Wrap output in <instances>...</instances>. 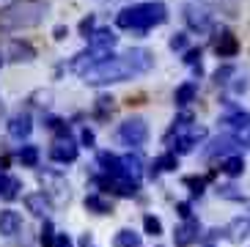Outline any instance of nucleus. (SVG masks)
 <instances>
[{
    "mask_svg": "<svg viewBox=\"0 0 250 247\" xmlns=\"http://www.w3.org/2000/svg\"><path fill=\"white\" fill-rule=\"evenodd\" d=\"M162 22H168V8L160 0H151V3H138V6H126L118 11L116 25L121 30H151Z\"/></svg>",
    "mask_w": 250,
    "mask_h": 247,
    "instance_id": "1",
    "label": "nucleus"
},
{
    "mask_svg": "<svg viewBox=\"0 0 250 247\" xmlns=\"http://www.w3.org/2000/svg\"><path fill=\"white\" fill-rule=\"evenodd\" d=\"M47 17V0H20L0 11V30L14 33L22 28H36Z\"/></svg>",
    "mask_w": 250,
    "mask_h": 247,
    "instance_id": "2",
    "label": "nucleus"
},
{
    "mask_svg": "<svg viewBox=\"0 0 250 247\" xmlns=\"http://www.w3.org/2000/svg\"><path fill=\"white\" fill-rule=\"evenodd\" d=\"M132 77H135V69L126 61V55H110V58L99 61L83 74V80L88 85H110V82H124V80H132Z\"/></svg>",
    "mask_w": 250,
    "mask_h": 247,
    "instance_id": "3",
    "label": "nucleus"
},
{
    "mask_svg": "<svg viewBox=\"0 0 250 247\" xmlns=\"http://www.w3.org/2000/svg\"><path fill=\"white\" fill-rule=\"evenodd\" d=\"M118 138H121V143L132 145V148H140V145L148 140L146 118H126V121L118 126Z\"/></svg>",
    "mask_w": 250,
    "mask_h": 247,
    "instance_id": "4",
    "label": "nucleus"
},
{
    "mask_svg": "<svg viewBox=\"0 0 250 247\" xmlns=\"http://www.w3.org/2000/svg\"><path fill=\"white\" fill-rule=\"evenodd\" d=\"M184 22L195 33H206V30L212 28V14L204 6H198V3H187L184 6Z\"/></svg>",
    "mask_w": 250,
    "mask_h": 247,
    "instance_id": "5",
    "label": "nucleus"
},
{
    "mask_svg": "<svg viewBox=\"0 0 250 247\" xmlns=\"http://www.w3.org/2000/svg\"><path fill=\"white\" fill-rule=\"evenodd\" d=\"M99 184L121 198H132V195H138V189H140V182L132 179V176H104V179H99Z\"/></svg>",
    "mask_w": 250,
    "mask_h": 247,
    "instance_id": "6",
    "label": "nucleus"
},
{
    "mask_svg": "<svg viewBox=\"0 0 250 247\" xmlns=\"http://www.w3.org/2000/svg\"><path fill=\"white\" fill-rule=\"evenodd\" d=\"M77 154H80V145L74 143L72 138H58L55 143L50 145V160L58 162V165H69V162L77 160Z\"/></svg>",
    "mask_w": 250,
    "mask_h": 247,
    "instance_id": "7",
    "label": "nucleus"
},
{
    "mask_svg": "<svg viewBox=\"0 0 250 247\" xmlns=\"http://www.w3.org/2000/svg\"><path fill=\"white\" fill-rule=\"evenodd\" d=\"M198 236H201V223L195 217H190L173 231V245L176 247H190V245L198 242Z\"/></svg>",
    "mask_w": 250,
    "mask_h": 247,
    "instance_id": "8",
    "label": "nucleus"
},
{
    "mask_svg": "<svg viewBox=\"0 0 250 247\" xmlns=\"http://www.w3.org/2000/svg\"><path fill=\"white\" fill-rule=\"evenodd\" d=\"M116 41H118V36H116V30H110V28H96L94 33L88 36V47H91V50L107 52V55H110V50L116 47Z\"/></svg>",
    "mask_w": 250,
    "mask_h": 247,
    "instance_id": "9",
    "label": "nucleus"
},
{
    "mask_svg": "<svg viewBox=\"0 0 250 247\" xmlns=\"http://www.w3.org/2000/svg\"><path fill=\"white\" fill-rule=\"evenodd\" d=\"M124 55H126V61L132 63L135 74H146V72L154 69V55L148 50H143V47H132V50H126Z\"/></svg>",
    "mask_w": 250,
    "mask_h": 247,
    "instance_id": "10",
    "label": "nucleus"
},
{
    "mask_svg": "<svg viewBox=\"0 0 250 247\" xmlns=\"http://www.w3.org/2000/svg\"><path fill=\"white\" fill-rule=\"evenodd\" d=\"M239 148V138L234 135H220V138H214L206 148V157H231V154Z\"/></svg>",
    "mask_w": 250,
    "mask_h": 247,
    "instance_id": "11",
    "label": "nucleus"
},
{
    "mask_svg": "<svg viewBox=\"0 0 250 247\" xmlns=\"http://www.w3.org/2000/svg\"><path fill=\"white\" fill-rule=\"evenodd\" d=\"M30 132H33V121H30L28 113H17V116L8 118V135H11L14 140L30 138Z\"/></svg>",
    "mask_w": 250,
    "mask_h": 247,
    "instance_id": "12",
    "label": "nucleus"
},
{
    "mask_svg": "<svg viewBox=\"0 0 250 247\" xmlns=\"http://www.w3.org/2000/svg\"><path fill=\"white\" fill-rule=\"evenodd\" d=\"M214 52H217V58H234L239 52V41L231 30H223L220 36L214 39Z\"/></svg>",
    "mask_w": 250,
    "mask_h": 247,
    "instance_id": "13",
    "label": "nucleus"
},
{
    "mask_svg": "<svg viewBox=\"0 0 250 247\" xmlns=\"http://www.w3.org/2000/svg\"><path fill=\"white\" fill-rule=\"evenodd\" d=\"M96 162H99V167L104 170V176H126L124 160H121V157H116V154H110V151H99Z\"/></svg>",
    "mask_w": 250,
    "mask_h": 247,
    "instance_id": "14",
    "label": "nucleus"
},
{
    "mask_svg": "<svg viewBox=\"0 0 250 247\" xmlns=\"http://www.w3.org/2000/svg\"><path fill=\"white\" fill-rule=\"evenodd\" d=\"M22 228V214L14 209H3L0 211V236H14Z\"/></svg>",
    "mask_w": 250,
    "mask_h": 247,
    "instance_id": "15",
    "label": "nucleus"
},
{
    "mask_svg": "<svg viewBox=\"0 0 250 247\" xmlns=\"http://www.w3.org/2000/svg\"><path fill=\"white\" fill-rule=\"evenodd\" d=\"M25 209H28L33 217H47V211L52 209V201L44 192H30V195H25Z\"/></svg>",
    "mask_w": 250,
    "mask_h": 247,
    "instance_id": "16",
    "label": "nucleus"
},
{
    "mask_svg": "<svg viewBox=\"0 0 250 247\" xmlns=\"http://www.w3.org/2000/svg\"><path fill=\"white\" fill-rule=\"evenodd\" d=\"M6 58H11V61H33L36 58V50L30 47L28 41H20V39H11V41L6 44Z\"/></svg>",
    "mask_w": 250,
    "mask_h": 247,
    "instance_id": "17",
    "label": "nucleus"
},
{
    "mask_svg": "<svg viewBox=\"0 0 250 247\" xmlns=\"http://www.w3.org/2000/svg\"><path fill=\"white\" fill-rule=\"evenodd\" d=\"M176 167H179V157L173 151H165L162 157H157V160L151 162L148 176H151V179H157L160 173H170V170H176Z\"/></svg>",
    "mask_w": 250,
    "mask_h": 247,
    "instance_id": "18",
    "label": "nucleus"
},
{
    "mask_svg": "<svg viewBox=\"0 0 250 247\" xmlns=\"http://www.w3.org/2000/svg\"><path fill=\"white\" fill-rule=\"evenodd\" d=\"M20 189H22V182H20L17 176H6L0 170V198H3V201L20 198Z\"/></svg>",
    "mask_w": 250,
    "mask_h": 247,
    "instance_id": "19",
    "label": "nucleus"
},
{
    "mask_svg": "<svg viewBox=\"0 0 250 247\" xmlns=\"http://www.w3.org/2000/svg\"><path fill=\"white\" fill-rule=\"evenodd\" d=\"M223 233H226L231 242L248 239V233H250V217H236V220H231V223H228V228H226Z\"/></svg>",
    "mask_w": 250,
    "mask_h": 247,
    "instance_id": "20",
    "label": "nucleus"
},
{
    "mask_svg": "<svg viewBox=\"0 0 250 247\" xmlns=\"http://www.w3.org/2000/svg\"><path fill=\"white\" fill-rule=\"evenodd\" d=\"M195 96H198V82H182V85L176 88V94H173V102H176V107H187L190 102H195Z\"/></svg>",
    "mask_w": 250,
    "mask_h": 247,
    "instance_id": "21",
    "label": "nucleus"
},
{
    "mask_svg": "<svg viewBox=\"0 0 250 247\" xmlns=\"http://www.w3.org/2000/svg\"><path fill=\"white\" fill-rule=\"evenodd\" d=\"M220 170L226 176H231V179H236V176L245 173V157H239V154H231V157H226L220 165Z\"/></svg>",
    "mask_w": 250,
    "mask_h": 247,
    "instance_id": "22",
    "label": "nucleus"
},
{
    "mask_svg": "<svg viewBox=\"0 0 250 247\" xmlns=\"http://www.w3.org/2000/svg\"><path fill=\"white\" fill-rule=\"evenodd\" d=\"M85 209L88 211H94V214H113V204L107 201V198H102V195H88L85 198Z\"/></svg>",
    "mask_w": 250,
    "mask_h": 247,
    "instance_id": "23",
    "label": "nucleus"
},
{
    "mask_svg": "<svg viewBox=\"0 0 250 247\" xmlns=\"http://www.w3.org/2000/svg\"><path fill=\"white\" fill-rule=\"evenodd\" d=\"M116 247H140V233H135L132 228H121L113 239Z\"/></svg>",
    "mask_w": 250,
    "mask_h": 247,
    "instance_id": "24",
    "label": "nucleus"
},
{
    "mask_svg": "<svg viewBox=\"0 0 250 247\" xmlns=\"http://www.w3.org/2000/svg\"><path fill=\"white\" fill-rule=\"evenodd\" d=\"M223 124H228L231 129L242 132L245 126H250V113H245V110H234V113H228V116L223 118Z\"/></svg>",
    "mask_w": 250,
    "mask_h": 247,
    "instance_id": "25",
    "label": "nucleus"
},
{
    "mask_svg": "<svg viewBox=\"0 0 250 247\" xmlns=\"http://www.w3.org/2000/svg\"><path fill=\"white\" fill-rule=\"evenodd\" d=\"M17 157H20V162H22L25 167H36L39 165V157H42V151H39V145H22V148H20V154H17Z\"/></svg>",
    "mask_w": 250,
    "mask_h": 247,
    "instance_id": "26",
    "label": "nucleus"
},
{
    "mask_svg": "<svg viewBox=\"0 0 250 247\" xmlns=\"http://www.w3.org/2000/svg\"><path fill=\"white\" fill-rule=\"evenodd\" d=\"M212 176H214V173L204 176V179H201V176H187V179H184V184L190 187V195H192V198H201V195H204V187H206V182H209Z\"/></svg>",
    "mask_w": 250,
    "mask_h": 247,
    "instance_id": "27",
    "label": "nucleus"
},
{
    "mask_svg": "<svg viewBox=\"0 0 250 247\" xmlns=\"http://www.w3.org/2000/svg\"><path fill=\"white\" fill-rule=\"evenodd\" d=\"M121 160H124L126 176H132V179H140V173H143V160H140L138 154H126V157H121Z\"/></svg>",
    "mask_w": 250,
    "mask_h": 247,
    "instance_id": "28",
    "label": "nucleus"
},
{
    "mask_svg": "<svg viewBox=\"0 0 250 247\" xmlns=\"http://www.w3.org/2000/svg\"><path fill=\"white\" fill-rule=\"evenodd\" d=\"M217 195L226 198V201H236V204H239V201H248V195H245V192H239L234 184H223V187H217Z\"/></svg>",
    "mask_w": 250,
    "mask_h": 247,
    "instance_id": "29",
    "label": "nucleus"
},
{
    "mask_svg": "<svg viewBox=\"0 0 250 247\" xmlns=\"http://www.w3.org/2000/svg\"><path fill=\"white\" fill-rule=\"evenodd\" d=\"M201 47H190V50H184V63L187 66H192V69H198V74H201Z\"/></svg>",
    "mask_w": 250,
    "mask_h": 247,
    "instance_id": "30",
    "label": "nucleus"
},
{
    "mask_svg": "<svg viewBox=\"0 0 250 247\" xmlns=\"http://www.w3.org/2000/svg\"><path fill=\"white\" fill-rule=\"evenodd\" d=\"M143 228H146L148 236H160L162 233V223L154 217V214H146V217H143Z\"/></svg>",
    "mask_w": 250,
    "mask_h": 247,
    "instance_id": "31",
    "label": "nucleus"
},
{
    "mask_svg": "<svg viewBox=\"0 0 250 247\" xmlns=\"http://www.w3.org/2000/svg\"><path fill=\"white\" fill-rule=\"evenodd\" d=\"M42 247H55V228L50 220H44V228H42Z\"/></svg>",
    "mask_w": 250,
    "mask_h": 247,
    "instance_id": "32",
    "label": "nucleus"
},
{
    "mask_svg": "<svg viewBox=\"0 0 250 247\" xmlns=\"http://www.w3.org/2000/svg\"><path fill=\"white\" fill-rule=\"evenodd\" d=\"M234 74H236L234 66H220V69L214 72V82H217V85H226L228 77H234Z\"/></svg>",
    "mask_w": 250,
    "mask_h": 247,
    "instance_id": "33",
    "label": "nucleus"
},
{
    "mask_svg": "<svg viewBox=\"0 0 250 247\" xmlns=\"http://www.w3.org/2000/svg\"><path fill=\"white\" fill-rule=\"evenodd\" d=\"M168 47H170L173 52L187 50V33H173V36H170V41H168Z\"/></svg>",
    "mask_w": 250,
    "mask_h": 247,
    "instance_id": "34",
    "label": "nucleus"
},
{
    "mask_svg": "<svg viewBox=\"0 0 250 247\" xmlns=\"http://www.w3.org/2000/svg\"><path fill=\"white\" fill-rule=\"evenodd\" d=\"M94 30H96V17H94V14H88L85 20L80 22V36H85V39H88L91 33H94Z\"/></svg>",
    "mask_w": 250,
    "mask_h": 247,
    "instance_id": "35",
    "label": "nucleus"
},
{
    "mask_svg": "<svg viewBox=\"0 0 250 247\" xmlns=\"http://www.w3.org/2000/svg\"><path fill=\"white\" fill-rule=\"evenodd\" d=\"M107 110H113V96H99V99H96V113L104 116Z\"/></svg>",
    "mask_w": 250,
    "mask_h": 247,
    "instance_id": "36",
    "label": "nucleus"
},
{
    "mask_svg": "<svg viewBox=\"0 0 250 247\" xmlns=\"http://www.w3.org/2000/svg\"><path fill=\"white\" fill-rule=\"evenodd\" d=\"M94 140H96V138H94V132H91L88 126H85V129L80 132V143L85 145V148H94Z\"/></svg>",
    "mask_w": 250,
    "mask_h": 247,
    "instance_id": "37",
    "label": "nucleus"
},
{
    "mask_svg": "<svg viewBox=\"0 0 250 247\" xmlns=\"http://www.w3.org/2000/svg\"><path fill=\"white\" fill-rule=\"evenodd\" d=\"M176 214L182 220H190L192 217V206L190 204H176Z\"/></svg>",
    "mask_w": 250,
    "mask_h": 247,
    "instance_id": "38",
    "label": "nucleus"
},
{
    "mask_svg": "<svg viewBox=\"0 0 250 247\" xmlns=\"http://www.w3.org/2000/svg\"><path fill=\"white\" fill-rule=\"evenodd\" d=\"M55 247H74L66 233H55Z\"/></svg>",
    "mask_w": 250,
    "mask_h": 247,
    "instance_id": "39",
    "label": "nucleus"
},
{
    "mask_svg": "<svg viewBox=\"0 0 250 247\" xmlns=\"http://www.w3.org/2000/svg\"><path fill=\"white\" fill-rule=\"evenodd\" d=\"M52 36L58 39V41H63V39H66V36H69V28H66V25H58V28L52 30Z\"/></svg>",
    "mask_w": 250,
    "mask_h": 247,
    "instance_id": "40",
    "label": "nucleus"
},
{
    "mask_svg": "<svg viewBox=\"0 0 250 247\" xmlns=\"http://www.w3.org/2000/svg\"><path fill=\"white\" fill-rule=\"evenodd\" d=\"M239 140H242L245 145H250V126H245V129L239 132Z\"/></svg>",
    "mask_w": 250,
    "mask_h": 247,
    "instance_id": "41",
    "label": "nucleus"
},
{
    "mask_svg": "<svg viewBox=\"0 0 250 247\" xmlns=\"http://www.w3.org/2000/svg\"><path fill=\"white\" fill-rule=\"evenodd\" d=\"M80 247H91V233H85V236H80Z\"/></svg>",
    "mask_w": 250,
    "mask_h": 247,
    "instance_id": "42",
    "label": "nucleus"
},
{
    "mask_svg": "<svg viewBox=\"0 0 250 247\" xmlns=\"http://www.w3.org/2000/svg\"><path fill=\"white\" fill-rule=\"evenodd\" d=\"M0 66H3V58H0Z\"/></svg>",
    "mask_w": 250,
    "mask_h": 247,
    "instance_id": "43",
    "label": "nucleus"
}]
</instances>
